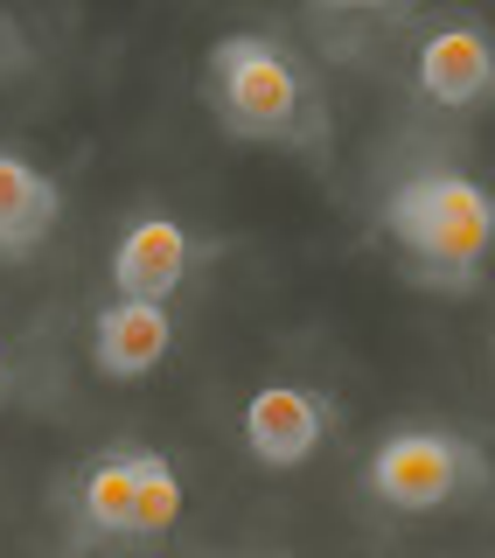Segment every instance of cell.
<instances>
[{
  "label": "cell",
  "mask_w": 495,
  "mask_h": 558,
  "mask_svg": "<svg viewBox=\"0 0 495 558\" xmlns=\"http://www.w3.org/2000/svg\"><path fill=\"white\" fill-rule=\"evenodd\" d=\"M133 502H140V447H105L70 475L63 517L77 545H133Z\"/></svg>",
  "instance_id": "7"
},
{
  "label": "cell",
  "mask_w": 495,
  "mask_h": 558,
  "mask_svg": "<svg viewBox=\"0 0 495 558\" xmlns=\"http://www.w3.org/2000/svg\"><path fill=\"white\" fill-rule=\"evenodd\" d=\"M182 468L168 461L161 447H140V502H133V545H154V537H168L174 523H182Z\"/></svg>",
  "instance_id": "10"
},
{
  "label": "cell",
  "mask_w": 495,
  "mask_h": 558,
  "mask_svg": "<svg viewBox=\"0 0 495 558\" xmlns=\"http://www.w3.org/2000/svg\"><path fill=\"white\" fill-rule=\"evenodd\" d=\"M412 84L433 112H482V105H495V28H482L474 14L433 22L412 49Z\"/></svg>",
  "instance_id": "4"
},
{
  "label": "cell",
  "mask_w": 495,
  "mask_h": 558,
  "mask_svg": "<svg viewBox=\"0 0 495 558\" xmlns=\"http://www.w3.org/2000/svg\"><path fill=\"white\" fill-rule=\"evenodd\" d=\"M63 223V189L35 154L0 147V266L35 258Z\"/></svg>",
  "instance_id": "9"
},
{
  "label": "cell",
  "mask_w": 495,
  "mask_h": 558,
  "mask_svg": "<svg viewBox=\"0 0 495 558\" xmlns=\"http://www.w3.org/2000/svg\"><path fill=\"white\" fill-rule=\"evenodd\" d=\"M488 488H495L488 453L461 426H439V418H405L363 453V496L391 517H447Z\"/></svg>",
  "instance_id": "3"
},
{
  "label": "cell",
  "mask_w": 495,
  "mask_h": 558,
  "mask_svg": "<svg viewBox=\"0 0 495 558\" xmlns=\"http://www.w3.org/2000/svg\"><path fill=\"white\" fill-rule=\"evenodd\" d=\"M203 105L231 140L252 147H322L328 105L314 70L265 28H231L203 49Z\"/></svg>",
  "instance_id": "2"
},
{
  "label": "cell",
  "mask_w": 495,
  "mask_h": 558,
  "mask_svg": "<svg viewBox=\"0 0 495 558\" xmlns=\"http://www.w3.org/2000/svg\"><path fill=\"white\" fill-rule=\"evenodd\" d=\"M273 558H293V551H273Z\"/></svg>",
  "instance_id": "13"
},
{
  "label": "cell",
  "mask_w": 495,
  "mask_h": 558,
  "mask_svg": "<svg viewBox=\"0 0 495 558\" xmlns=\"http://www.w3.org/2000/svg\"><path fill=\"white\" fill-rule=\"evenodd\" d=\"M335 418H342L335 398H322L314 384H258L238 412V433H244V453H252L258 468L287 475V468H307L314 453L328 447Z\"/></svg>",
  "instance_id": "5"
},
{
  "label": "cell",
  "mask_w": 495,
  "mask_h": 558,
  "mask_svg": "<svg viewBox=\"0 0 495 558\" xmlns=\"http://www.w3.org/2000/svg\"><path fill=\"white\" fill-rule=\"evenodd\" d=\"M405 272L433 293H474L495 258V189L468 168H405L377 209Z\"/></svg>",
  "instance_id": "1"
},
{
  "label": "cell",
  "mask_w": 495,
  "mask_h": 558,
  "mask_svg": "<svg viewBox=\"0 0 495 558\" xmlns=\"http://www.w3.org/2000/svg\"><path fill=\"white\" fill-rule=\"evenodd\" d=\"M0 398H8V356H0Z\"/></svg>",
  "instance_id": "12"
},
{
  "label": "cell",
  "mask_w": 495,
  "mask_h": 558,
  "mask_svg": "<svg viewBox=\"0 0 495 558\" xmlns=\"http://www.w3.org/2000/svg\"><path fill=\"white\" fill-rule=\"evenodd\" d=\"M92 371L98 377H119V384H133V377H147V371H161L168 363V349H174V307L168 301H126V293H112L98 314H92Z\"/></svg>",
  "instance_id": "8"
},
{
  "label": "cell",
  "mask_w": 495,
  "mask_h": 558,
  "mask_svg": "<svg viewBox=\"0 0 495 558\" xmlns=\"http://www.w3.org/2000/svg\"><path fill=\"white\" fill-rule=\"evenodd\" d=\"M314 14H398L405 0H307Z\"/></svg>",
  "instance_id": "11"
},
{
  "label": "cell",
  "mask_w": 495,
  "mask_h": 558,
  "mask_svg": "<svg viewBox=\"0 0 495 558\" xmlns=\"http://www.w3.org/2000/svg\"><path fill=\"white\" fill-rule=\"evenodd\" d=\"M189 272H196V238H189V223L168 217V209L133 217L126 231L112 238V258H105V279H112V293H126V301H174V293L189 287Z\"/></svg>",
  "instance_id": "6"
}]
</instances>
